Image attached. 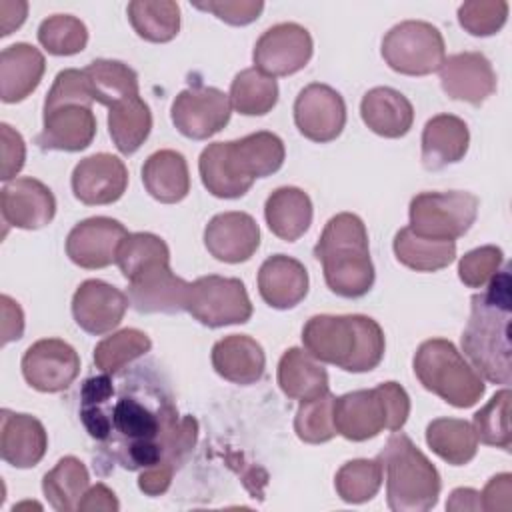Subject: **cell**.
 Returning <instances> with one entry per match:
<instances>
[{"instance_id":"48","label":"cell","mask_w":512,"mask_h":512,"mask_svg":"<svg viewBox=\"0 0 512 512\" xmlns=\"http://www.w3.org/2000/svg\"><path fill=\"white\" fill-rule=\"evenodd\" d=\"M94 98L88 86V80L84 76V70L66 68L56 74L52 88L46 94L44 110H52L66 104H80V106H92Z\"/></svg>"},{"instance_id":"49","label":"cell","mask_w":512,"mask_h":512,"mask_svg":"<svg viewBox=\"0 0 512 512\" xmlns=\"http://www.w3.org/2000/svg\"><path fill=\"white\" fill-rule=\"evenodd\" d=\"M194 6L198 10L212 12L216 18H220L232 26L250 24L264 10L262 0H210V2H196Z\"/></svg>"},{"instance_id":"4","label":"cell","mask_w":512,"mask_h":512,"mask_svg":"<svg viewBox=\"0 0 512 512\" xmlns=\"http://www.w3.org/2000/svg\"><path fill=\"white\" fill-rule=\"evenodd\" d=\"M314 256L322 262L324 280L334 294L360 298L372 288L374 264L360 216L352 212L332 216L314 246Z\"/></svg>"},{"instance_id":"22","label":"cell","mask_w":512,"mask_h":512,"mask_svg":"<svg viewBox=\"0 0 512 512\" xmlns=\"http://www.w3.org/2000/svg\"><path fill=\"white\" fill-rule=\"evenodd\" d=\"M204 246L220 262H246L260 246V228L246 212H222L206 224Z\"/></svg>"},{"instance_id":"34","label":"cell","mask_w":512,"mask_h":512,"mask_svg":"<svg viewBox=\"0 0 512 512\" xmlns=\"http://www.w3.org/2000/svg\"><path fill=\"white\" fill-rule=\"evenodd\" d=\"M94 102L108 108L122 100L138 96V74L120 60H92L84 68Z\"/></svg>"},{"instance_id":"47","label":"cell","mask_w":512,"mask_h":512,"mask_svg":"<svg viewBox=\"0 0 512 512\" xmlns=\"http://www.w3.org/2000/svg\"><path fill=\"white\" fill-rule=\"evenodd\" d=\"M504 254L498 246H480L466 252L458 262V276L468 288H484L500 270Z\"/></svg>"},{"instance_id":"16","label":"cell","mask_w":512,"mask_h":512,"mask_svg":"<svg viewBox=\"0 0 512 512\" xmlns=\"http://www.w3.org/2000/svg\"><path fill=\"white\" fill-rule=\"evenodd\" d=\"M294 122L300 134L312 142H332L346 124L344 98L328 84L312 82L294 100Z\"/></svg>"},{"instance_id":"50","label":"cell","mask_w":512,"mask_h":512,"mask_svg":"<svg viewBox=\"0 0 512 512\" xmlns=\"http://www.w3.org/2000/svg\"><path fill=\"white\" fill-rule=\"evenodd\" d=\"M0 138H2V170L0 178L10 182L24 166L26 160V144L20 132H16L10 124H0Z\"/></svg>"},{"instance_id":"24","label":"cell","mask_w":512,"mask_h":512,"mask_svg":"<svg viewBox=\"0 0 512 512\" xmlns=\"http://www.w3.org/2000/svg\"><path fill=\"white\" fill-rule=\"evenodd\" d=\"M48 448V434L42 422L30 414L4 408L0 412V454L14 468L36 466Z\"/></svg>"},{"instance_id":"18","label":"cell","mask_w":512,"mask_h":512,"mask_svg":"<svg viewBox=\"0 0 512 512\" xmlns=\"http://www.w3.org/2000/svg\"><path fill=\"white\" fill-rule=\"evenodd\" d=\"M0 210L4 224L22 230H38L52 222L56 198L52 190L36 178H14L0 190Z\"/></svg>"},{"instance_id":"52","label":"cell","mask_w":512,"mask_h":512,"mask_svg":"<svg viewBox=\"0 0 512 512\" xmlns=\"http://www.w3.org/2000/svg\"><path fill=\"white\" fill-rule=\"evenodd\" d=\"M174 472H176V466L168 462H156L140 472L138 488L148 496H160L170 488Z\"/></svg>"},{"instance_id":"12","label":"cell","mask_w":512,"mask_h":512,"mask_svg":"<svg viewBox=\"0 0 512 512\" xmlns=\"http://www.w3.org/2000/svg\"><path fill=\"white\" fill-rule=\"evenodd\" d=\"M204 188L216 198H240L258 178L240 140L208 144L198 160Z\"/></svg>"},{"instance_id":"39","label":"cell","mask_w":512,"mask_h":512,"mask_svg":"<svg viewBox=\"0 0 512 512\" xmlns=\"http://www.w3.org/2000/svg\"><path fill=\"white\" fill-rule=\"evenodd\" d=\"M228 98L236 112L264 116L278 102V82L256 68H246L234 76Z\"/></svg>"},{"instance_id":"31","label":"cell","mask_w":512,"mask_h":512,"mask_svg":"<svg viewBox=\"0 0 512 512\" xmlns=\"http://www.w3.org/2000/svg\"><path fill=\"white\" fill-rule=\"evenodd\" d=\"M264 218L274 236L286 242L298 240L312 224V200L296 186L276 188L264 204Z\"/></svg>"},{"instance_id":"21","label":"cell","mask_w":512,"mask_h":512,"mask_svg":"<svg viewBox=\"0 0 512 512\" xmlns=\"http://www.w3.org/2000/svg\"><path fill=\"white\" fill-rule=\"evenodd\" d=\"M440 84L452 100L480 106L496 92V72L482 52H458L444 58Z\"/></svg>"},{"instance_id":"7","label":"cell","mask_w":512,"mask_h":512,"mask_svg":"<svg viewBox=\"0 0 512 512\" xmlns=\"http://www.w3.org/2000/svg\"><path fill=\"white\" fill-rule=\"evenodd\" d=\"M414 374L428 392L456 408L474 406L486 390L482 376L446 338H430L418 346Z\"/></svg>"},{"instance_id":"41","label":"cell","mask_w":512,"mask_h":512,"mask_svg":"<svg viewBox=\"0 0 512 512\" xmlns=\"http://www.w3.org/2000/svg\"><path fill=\"white\" fill-rule=\"evenodd\" d=\"M382 464L378 458H356L340 466L334 478L338 496L348 504H362L372 500L382 486Z\"/></svg>"},{"instance_id":"40","label":"cell","mask_w":512,"mask_h":512,"mask_svg":"<svg viewBox=\"0 0 512 512\" xmlns=\"http://www.w3.org/2000/svg\"><path fill=\"white\" fill-rule=\"evenodd\" d=\"M152 342L148 334L136 328H124L106 336L94 348V364L104 374H116L132 360L150 352Z\"/></svg>"},{"instance_id":"25","label":"cell","mask_w":512,"mask_h":512,"mask_svg":"<svg viewBox=\"0 0 512 512\" xmlns=\"http://www.w3.org/2000/svg\"><path fill=\"white\" fill-rule=\"evenodd\" d=\"M258 292L276 310L294 308L308 294V272L300 260L274 254L258 270Z\"/></svg>"},{"instance_id":"35","label":"cell","mask_w":512,"mask_h":512,"mask_svg":"<svg viewBox=\"0 0 512 512\" xmlns=\"http://www.w3.org/2000/svg\"><path fill=\"white\" fill-rule=\"evenodd\" d=\"M88 468L74 456H64L58 464L44 474L42 492L50 506L58 512L78 510V504L90 488Z\"/></svg>"},{"instance_id":"5","label":"cell","mask_w":512,"mask_h":512,"mask_svg":"<svg viewBox=\"0 0 512 512\" xmlns=\"http://www.w3.org/2000/svg\"><path fill=\"white\" fill-rule=\"evenodd\" d=\"M386 472V502L394 512H426L440 496V474L424 452L402 432H394L378 454Z\"/></svg>"},{"instance_id":"2","label":"cell","mask_w":512,"mask_h":512,"mask_svg":"<svg viewBox=\"0 0 512 512\" xmlns=\"http://www.w3.org/2000/svg\"><path fill=\"white\" fill-rule=\"evenodd\" d=\"M510 270H498L472 296L470 318L462 334V350L472 368L494 384H510Z\"/></svg>"},{"instance_id":"27","label":"cell","mask_w":512,"mask_h":512,"mask_svg":"<svg viewBox=\"0 0 512 512\" xmlns=\"http://www.w3.org/2000/svg\"><path fill=\"white\" fill-rule=\"evenodd\" d=\"M46 70L44 56L26 42H16L0 54V98L6 104L22 102L40 84Z\"/></svg>"},{"instance_id":"42","label":"cell","mask_w":512,"mask_h":512,"mask_svg":"<svg viewBox=\"0 0 512 512\" xmlns=\"http://www.w3.org/2000/svg\"><path fill=\"white\" fill-rule=\"evenodd\" d=\"M38 42L54 56H72L86 48L88 28L72 14H52L40 22Z\"/></svg>"},{"instance_id":"43","label":"cell","mask_w":512,"mask_h":512,"mask_svg":"<svg viewBox=\"0 0 512 512\" xmlns=\"http://www.w3.org/2000/svg\"><path fill=\"white\" fill-rule=\"evenodd\" d=\"M334 394L324 392L322 396L302 400L294 418V432L302 442L322 444L336 436L334 426Z\"/></svg>"},{"instance_id":"20","label":"cell","mask_w":512,"mask_h":512,"mask_svg":"<svg viewBox=\"0 0 512 512\" xmlns=\"http://www.w3.org/2000/svg\"><path fill=\"white\" fill-rule=\"evenodd\" d=\"M128 296L104 280H84L72 296L76 324L94 336L114 330L128 308Z\"/></svg>"},{"instance_id":"53","label":"cell","mask_w":512,"mask_h":512,"mask_svg":"<svg viewBox=\"0 0 512 512\" xmlns=\"http://www.w3.org/2000/svg\"><path fill=\"white\" fill-rule=\"evenodd\" d=\"M118 508L120 502L116 494L102 482L90 486L78 504L80 512H116Z\"/></svg>"},{"instance_id":"19","label":"cell","mask_w":512,"mask_h":512,"mask_svg":"<svg viewBox=\"0 0 512 512\" xmlns=\"http://www.w3.org/2000/svg\"><path fill=\"white\" fill-rule=\"evenodd\" d=\"M128 186V170L118 156L98 152L82 158L72 170V192L88 206L112 204Z\"/></svg>"},{"instance_id":"45","label":"cell","mask_w":512,"mask_h":512,"mask_svg":"<svg viewBox=\"0 0 512 512\" xmlns=\"http://www.w3.org/2000/svg\"><path fill=\"white\" fill-rule=\"evenodd\" d=\"M152 262H170L168 244L160 236L150 232H134L122 240L116 254V264L126 280Z\"/></svg>"},{"instance_id":"6","label":"cell","mask_w":512,"mask_h":512,"mask_svg":"<svg viewBox=\"0 0 512 512\" xmlns=\"http://www.w3.org/2000/svg\"><path fill=\"white\" fill-rule=\"evenodd\" d=\"M336 434L364 442L382 430H400L410 414V398L398 382H382L370 390H354L334 398Z\"/></svg>"},{"instance_id":"36","label":"cell","mask_w":512,"mask_h":512,"mask_svg":"<svg viewBox=\"0 0 512 512\" xmlns=\"http://www.w3.org/2000/svg\"><path fill=\"white\" fill-rule=\"evenodd\" d=\"M426 444L452 466L468 464L478 450V438L470 422L460 418H436L426 428Z\"/></svg>"},{"instance_id":"13","label":"cell","mask_w":512,"mask_h":512,"mask_svg":"<svg viewBox=\"0 0 512 512\" xmlns=\"http://www.w3.org/2000/svg\"><path fill=\"white\" fill-rule=\"evenodd\" d=\"M232 104L228 94L214 86H192L182 90L170 108L178 132L192 140H206L218 134L230 120Z\"/></svg>"},{"instance_id":"23","label":"cell","mask_w":512,"mask_h":512,"mask_svg":"<svg viewBox=\"0 0 512 512\" xmlns=\"http://www.w3.org/2000/svg\"><path fill=\"white\" fill-rule=\"evenodd\" d=\"M96 136V116L90 106L66 104L44 110V126L36 136L42 150L80 152L92 144Z\"/></svg>"},{"instance_id":"3","label":"cell","mask_w":512,"mask_h":512,"mask_svg":"<svg viewBox=\"0 0 512 512\" xmlns=\"http://www.w3.org/2000/svg\"><path fill=\"white\" fill-rule=\"evenodd\" d=\"M304 350L316 360L346 372H370L384 356L386 340L380 324L364 314H318L302 330Z\"/></svg>"},{"instance_id":"11","label":"cell","mask_w":512,"mask_h":512,"mask_svg":"<svg viewBox=\"0 0 512 512\" xmlns=\"http://www.w3.org/2000/svg\"><path fill=\"white\" fill-rule=\"evenodd\" d=\"M314 42L310 32L296 22L270 26L254 44V68L266 76H290L302 70L312 58Z\"/></svg>"},{"instance_id":"28","label":"cell","mask_w":512,"mask_h":512,"mask_svg":"<svg viewBox=\"0 0 512 512\" xmlns=\"http://www.w3.org/2000/svg\"><path fill=\"white\" fill-rule=\"evenodd\" d=\"M470 132L462 118L454 114L432 116L422 130V164L426 170H442L464 158Z\"/></svg>"},{"instance_id":"1","label":"cell","mask_w":512,"mask_h":512,"mask_svg":"<svg viewBox=\"0 0 512 512\" xmlns=\"http://www.w3.org/2000/svg\"><path fill=\"white\" fill-rule=\"evenodd\" d=\"M92 376L80 390V418L90 438L122 468L164 462L166 442L180 420L170 390L144 366L132 374Z\"/></svg>"},{"instance_id":"46","label":"cell","mask_w":512,"mask_h":512,"mask_svg":"<svg viewBox=\"0 0 512 512\" xmlns=\"http://www.w3.org/2000/svg\"><path fill=\"white\" fill-rule=\"evenodd\" d=\"M508 18V2L504 0H470L460 4L458 22L472 36L496 34Z\"/></svg>"},{"instance_id":"9","label":"cell","mask_w":512,"mask_h":512,"mask_svg":"<svg viewBox=\"0 0 512 512\" xmlns=\"http://www.w3.org/2000/svg\"><path fill=\"white\" fill-rule=\"evenodd\" d=\"M410 230L424 238L456 240L464 236L476 216L478 198L470 192H420L410 200Z\"/></svg>"},{"instance_id":"51","label":"cell","mask_w":512,"mask_h":512,"mask_svg":"<svg viewBox=\"0 0 512 512\" xmlns=\"http://www.w3.org/2000/svg\"><path fill=\"white\" fill-rule=\"evenodd\" d=\"M482 510L488 512H508L512 508V474L502 472L488 480L480 492Z\"/></svg>"},{"instance_id":"54","label":"cell","mask_w":512,"mask_h":512,"mask_svg":"<svg viewBox=\"0 0 512 512\" xmlns=\"http://www.w3.org/2000/svg\"><path fill=\"white\" fill-rule=\"evenodd\" d=\"M2 304V344H8L12 340L22 338L24 332V314L18 302H14L10 296H0Z\"/></svg>"},{"instance_id":"10","label":"cell","mask_w":512,"mask_h":512,"mask_svg":"<svg viewBox=\"0 0 512 512\" xmlns=\"http://www.w3.org/2000/svg\"><path fill=\"white\" fill-rule=\"evenodd\" d=\"M186 312L208 328H220L248 322L252 302L242 280L208 274L190 282Z\"/></svg>"},{"instance_id":"17","label":"cell","mask_w":512,"mask_h":512,"mask_svg":"<svg viewBox=\"0 0 512 512\" xmlns=\"http://www.w3.org/2000/svg\"><path fill=\"white\" fill-rule=\"evenodd\" d=\"M126 236L128 232L118 220L92 216L70 230L66 238V254L80 268H106L116 262L118 248Z\"/></svg>"},{"instance_id":"37","label":"cell","mask_w":512,"mask_h":512,"mask_svg":"<svg viewBox=\"0 0 512 512\" xmlns=\"http://www.w3.org/2000/svg\"><path fill=\"white\" fill-rule=\"evenodd\" d=\"M152 130V112L140 96L118 102L108 112V132L114 146L130 156L148 138Z\"/></svg>"},{"instance_id":"55","label":"cell","mask_w":512,"mask_h":512,"mask_svg":"<svg viewBox=\"0 0 512 512\" xmlns=\"http://www.w3.org/2000/svg\"><path fill=\"white\" fill-rule=\"evenodd\" d=\"M448 510H482L480 502V492L474 488H456L452 490L448 502Z\"/></svg>"},{"instance_id":"14","label":"cell","mask_w":512,"mask_h":512,"mask_svg":"<svg viewBox=\"0 0 512 512\" xmlns=\"http://www.w3.org/2000/svg\"><path fill=\"white\" fill-rule=\"evenodd\" d=\"M22 374L38 392H62L80 374V356L60 338H42L24 352Z\"/></svg>"},{"instance_id":"8","label":"cell","mask_w":512,"mask_h":512,"mask_svg":"<svg viewBox=\"0 0 512 512\" xmlns=\"http://www.w3.org/2000/svg\"><path fill=\"white\" fill-rule=\"evenodd\" d=\"M382 58L398 74L426 76L446 58L442 32L424 20H404L382 38Z\"/></svg>"},{"instance_id":"33","label":"cell","mask_w":512,"mask_h":512,"mask_svg":"<svg viewBox=\"0 0 512 512\" xmlns=\"http://www.w3.org/2000/svg\"><path fill=\"white\" fill-rule=\"evenodd\" d=\"M400 264L416 272H436L450 266L456 258V240H434L418 236L404 226L396 232L392 242Z\"/></svg>"},{"instance_id":"32","label":"cell","mask_w":512,"mask_h":512,"mask_svg":"<svg viewBox=\"0 0 512 512\" xmlns=\"http://www.w3.org/2000/svg\"><path fill=\"white\" fill-rule=\"evenodd\" d=\"M280 390L292 400H310L328 392V372L304 348H288L278 362Z\"/></svg>"},{"instance_id":"38","label":"cell","mask_w":512,"mask_h":512,"mask_svg":"<svg viewBox=\"0 0 512 512\" xmlns=\"http://www.w3.org/2000/svg\"><path fill=\"white\" fill-rule=\"evenodd\" d=\"M134 32L148 42H170L180 30V6L172 0H134L128 4Z\"/></svg>"},{"instance_id":"56","label":"cell","mask_w":512,"mask_h":512,"mask_svg":"<svg viewBox=\"0 0 512 512\" xmlns=\"http://www.w3.org/2000/svg\"><path fill=\"white\" fill-rule=\"evenodd\" d=\"M26 10H28V4L26 2H16L14 6V12H8L6 4L0 2V26H2V36H8L12 34L14 28L22 26V22L26 20Z\"/></svg>"},{"instance_id":"44","label":"cell","mask_w":512,"mask_h":512,"mask_svg":"<svg viewBox=\"0 0 512 512\" xmlns=\"http://www.w3.org/2000/svg\"><path fill=\"white\" fill-rule=\"evenodd\" d=\"M510 390L504 388L496 392L484 408L474 414L472 428L480 442L488 446H496L502 450H510Z\"/></svg>"},{"instance_id":"15","label":"cell","mask_w":512,"mask_h":512,"mask_svg":"<svg viewBox=\"0 0 512 512\" xmlns=\"http://www.w3.org/2000/svg\"><path fill=\"white\" fill-rule=\"evenodd\" d=\"M188 286L176 276L170 262H152L128 278V302L142 314H176L186 310Z\"/></svg>"},{"instance_id":"30","label":"cell","mask_w":512,"mask_h":512,"mask_svg":"<svg viewBox=\"0 0 512 512\" xmlns=\"http://www.w3.org/2000/svg\"><path fill=\"white\" fill-rule=\"evenodd\" d=\"M142 182L146 192L162 204L184 200L190 192L186 158L176 150H158L150 154L142 166Z\"/></svg>"},{"instance_id":"26","label":"cell","mask_w":512,"mask_h":512,"mask_svg":"<svg viewBox=\"0 0 512 512\" xmlns=\"http://www.w3.org/2000/svg\"><path fill=\"white\" fill-rule=\"evenodd\" d=\"M212 366L228 382L248 386L264 376L266 356L248 334H230L212 346Z\"/></svg>"},{"instance_id":"29","label":"cell","mask_w":512,"mask_h":512,"mask_svg":"<svg viewBox=\"0 0 512 512\" xmlns=\"http://www.w3.org/2000/svg\"><path fill=\"white\" fill-rule=\"evenodd\" d=\"M360 116L374 134L400 138L412 128L414 108L402 92L390 86H376L362 96Z\"/></svg>"}]
</instances>
